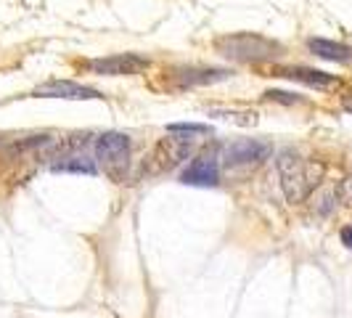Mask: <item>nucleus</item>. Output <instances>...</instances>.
<instances>
[{
	"label": "nucleus",
	"mask_w": 352,
	"mask_h": 318,
	"mask_svg": "<svg viewBox=\"0 0 352 318\" xmlns=\"http://www.w3.org/2000/svg\"><path fill=\"white\" fill-rule=\"evenodd\" d=\"M276 170H278V180H281L283 196L292 204H300L307 196L316 191V186L323 178V165L313 162V159H302L297 151L286 149L276 159Z\"/></svg>",
	"instance_id": "1"
},
{
	"label": "nucleus",
	"mask_w": 352,
	"mask_h": 318,
	"mask_svg": "<svg viewBox=\"0 0 352 318\" xmlns=\"http://www.w3.org/2000/svg\"><path fill=\"white\" fill-rule=\"evenodd\" d=\"M214 51L239 64H263L283 56V45L257 32H230L214 40Z\"/></svg>",
	"instance_id": "2"
},
{
	"label": "nucleus",
	"mask_w": 352,
	"mask_h": 318,
	"mask_svg": "<svg viewBox=\"0 0 352 318\" xmlns=\"http://www.w3.org/2000/svg\"><path fill=\"white\" fill-rule=\"evenodd\" d=\"M96 159L104 167L106 176L117 180V183H122L127 165H130V136L117 133V130L101 133L96 138Z\"/></svg>",
	"instance_id": "3"
},
{
	"label": "nucleus",
	"mask_w": 352,
	"mask_h": 318,
	"mask_svg": "<svg viewBox=\"0 0 352 318\" xmlns=\"http://www.w3.org/2000/svg\"><path fill=\"white\" fill-rule=\"evenodd\" d=\"M148 59L141 53H111V56H101V59H90L85 61L93 74L101 77H130V74H141L148 70Z\"/></svg>",
	"instance_id": "4"
},
{
	"label": "nucleus",
	"mask_w": 352,
	"mask_h": 318,
	"mask_svg": "<svg viewBox=\"0 0 352 318\" xmlns=\"http://www.w3.org/2000/svg\"><path fill=\"white\" fill-rule=\"evenodd\" d=\"M191 154V141L188 138H162L154 146V151L148 154V173L151 176H162V173H170L175 170L183 159H188Z\"/></svg>",
	"instance_id": "5"
},
{
	"label": "nucleus",
	"mask_w": 352,
	"mask_h": 318,
	"mask_svg": "<svg viewBox=\"0 0 352 318\" xmlns=\"http://www.w3.org/2000/svg\"><path fill=\"white\" fill-rule=\"evenodd\" d=\"M273 154V146L257 138H239L223 149V165L226 167H252L260 165Z\"/></svg>",
	"instance_id": "6"
},
{
	"label": "nucleus",
	"mask_w": 352,
	"mask_h": 318,
	"mask_svg": "<svg viewBox=\"0 0 352 318\" xmlns=\"http://www.w3.org/2000/svg\"><path fill=\"white\" fill-rule=\"evenodd\" d=\"M32 96L35 98H64V101H98V98H104L101 90L72 83V80H51V83L32 90Z\"/></svg>",
	"instance_id": "7"
},
{
	"label": "nucleus",
	"mask_w": 352,
	"mask_h": 318,
	"mask_svg": "<svg viewBox=\"0 0 352 318\" xmlns=\"http://www.w3.org/2000/svg\"><path fill=\"white\" fill-rule=\"evenodd\" d=\"M233 72L230 70H214V67H177L175 77L183 88H194V85H214L220 80H228Z\"/></svg>",
	"instance_id": "8"
},
{
	"label": "nucleus",
	"mask_w": 352,
	"mask_h": 318,
	"mask_svg": "<svg viewBox=\"0 0 352 318\" xmlns=\"http://www.w3.org/2000/svg\"><path fill=\"white\" fill-rule=\"evenodd\" d=\"M278 77L294 80V83H302V85H310V88L316 90H329L339 85V77L329 74V72L310 70V67H283V70H278Z\"/></svg>",
	"instance_id": "9"
},
{
	"label": "nucleus",
	"mask_w": 352,
	"mask_h": 318,
	"mask_svg": "<svg viewBox=\"0 0 352 318\" xmlns=\"http://www.w3.org/2000/svg\"><path fill=\"white\" fill-rule=\"evenodd\" d=\"M217 176H220L217 162L212 157H199L186 167V173H183L180 180L188 183V186H214V183H217Z\"/></svg>",
	"instance_id": "10"
},
{
	"label": "nucleus",
	"mask_w": 352,
	"mask_h": 318,
	"mask_svg": "<svg viewBox=\"0 0 352 318\" xmlns=\"http://www.w3.org/2000/svg\"><path fill=\"white\" fill-rule=\"evenodd\" d=\"M307 51L318 56V59H326V61H336V64H347L352 61V48L334 43V40H326V37H310L307 40Z\"/></svg>",
	"instance_id": "11"
},
{
	"label": "nucleus",
	"mask_w": 352,
	"mask_h": 318,
	"mask_svg": "<svg viewBox=\"0 0 352 318\" xmlns=\"http://www.w3.org/2000/svg\"><path fill=\"white\" fill-rule=\"evenodd\" d=\"M167 133H186V136H204L210 133L207 125H196V123H175L167 125Z\"/></svg>",
	"instance_id": "12"
},
{
	"label": "nucleus",
	"mask_w": 352,
	"mask_h": 318,
	"mask_svg": "<svg viewBox=\"0 0 352 318\" xmlns=\"http://www.w3.org/2000/svg\"><path fill=\"white\" fill-rule=\"evenodd\" d=\"M56 170H72V173H96V167L85 159H74V162H61L56 165Z\"/></svg>",
	"instance_id": "13"
},
{
	"label": "nucleus",
	"mask_w": 352,
	"mask_h": 318,
	"mask_svg": "<svg viewBox=\"0 0 352 318\" xmlns=\"http://www.w3.org/2000/svg\"><path fill=\"white\" fill-rule=\"evenodd\" d=\"M270 101H283V104H300V98L297 96H292V93H283V90H267L265 93Z\"/></svg>",
	"instance_id": "14"
},
{
	"label": "nucleus",
	"mask_w": 352,
	"mask_h": 318,
	"mask_svg": "<svg viewBox=\"0 0 352 318\" xmlns=\"http://www.w3.org/2000/svg\"><path fill=\"white\" fill-rule=\"evenodd\" d=\"M339 236H342V244H344L347 249H352V226H344Z\"/></svg>",
	"instance_id": "15"
},
{
	"label": "nucleus",
	"mask_w": 352,
	"mask_h": 318,
	"mask_svg": "<svg viewBox=\"0 0 352 318\" xmlns=\"http://www.w3.org/2000/svg\"><path fill=\"white\" fill-rule=\"evenodd\" d=\"M350 189H352V180H350Z\"/></svg>",
	"instance_id": "16"
}]
</instances>
